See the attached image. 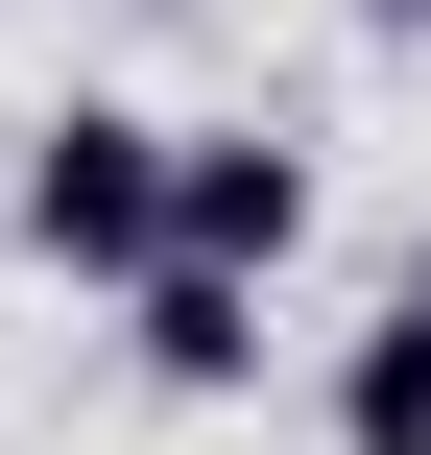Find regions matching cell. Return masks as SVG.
<instances>
[{"label":"cell","instance_id":"obj_5","mask_svg":"<svg viewBox=\"0 0 431 455\" xmlns=\"http://www.w3.org/2000/svg\"><path fill=\"white\" fill-rule=\"evenodd\" d=\"M360 24H384V48H431V0H360Z\"/></svg>","mask_w":431,"mask_h":455},{"label":"cell","instance_id":"obj_2","mask_svg":"<svg viewBox=\"0 0 431 455\" xmlns=\"http://www.w3.org/2000/svg\"><path fill=\"white\" fill-rule=\"evenodd\" d=\"M168 264H240V288H288V264H312V144H264V120H192V168H168Z\"/></svg>","mask_w":431,"mask_h":455},{"label":"cell","instance_id":"obj_3","mask_svg":"<svg viewBox=\"0 0 431 455\" xmlns=\"http://www.w3.org/2000/svg\"><path fill=\"white\" fill-rule=\"evenodd\" d=\"M120 360H144L168 408H240V384H264V288H240V264H144V288H120Z\"/></svg>","mask_w":431,"mask_h":455},{"label":"cell","instance_id":"obj_1","mask_svg":"<svg viewBox=\"0 0 431 455\" xmlns=\"http://www.w3.org/2000/svg\"><path fill=\"white\" fill-rule=\"evenodd\" d=\"M168 168H192V120H144V96H48L24 168H0V240H24L48 288H144V264H168Z\"/></svg>","mask_w":431,"mask_h":455},{"label":"cell","instance_id":"obj_6","mask_svg":"<svg viewBox=\"0 0 431 455\" xmlns=\"http://www.w3.org/2000/svg\"><path fill=\"white\" fill-rule=\"evenodd\" d=\"M0 264H24V240H0Z\"/></svg>","mask_w":431,"mask_h":455},{"label":"cell","instance_id":"obj_4","mask_svg":"<svg viewBox=\"0 0 431 455\" xmlns=\"http://www.w3.org/2000/svg\"><path fill=\"white\" fill-rule=\"evenodd\" d=\"M336 455H431V264L336 336Z\"/></svg>","mask_w":431,"mask_h":455}]
</instances>
